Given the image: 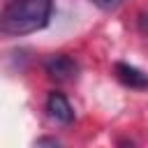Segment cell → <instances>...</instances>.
<instances>
[{
	"instance_id": "1",
	"label": "cell",
	"mask_w": 148,
	"mask_h": 148,
	"mask_svg": "<svg viewBox=\"0 0 148 148\" xmlns=\"http://www.w3.org/2000/svg\"><path fill=\"white\" fill-rule=\"evenodd\" d=\"M53 0H12L0 9V32L7 37L32 35L49 25Z\"/></svg>"
},
{
	"instance_id": "2",
	"label": "cell",
	"mask_w": 148,
	"mask_h": 148,
	"mask_svg": "<svg viewBox=\"0 0 148 148\" xmlns=\"http://www.w3.org/2000/svg\"><path fill=\"white\" fill-rule=\"evenodd\" d=\"M44 69H46V74H49L53 81H58V83L72 81V79L76 76V72H79L76 62H74L69 56H62V53L51 56V58L44 62Z\"/></svg>"
},
{
	"instance_id": "3",
	"label": "cell",
	"mask_w": 148,
	"mask_h": 148,
	"mask_svg": "<svg viewBox=\"0 0 148 148\" xmlns=\"http://www.w3.org/2000/svg\"><path fill=\"white\" fill-rule=\"evenodd\" d=\"M46 113H49V118L53 123H60V125H69L74 120V109H72L69 99L62 92H58V90L49 92V97H46Z\"/></svg>"
},
{
	"instance_id": "4",
	"label": "cell",
	"mask_w": 148,
	"mask_h": 148,
	"mask_svg": "<svg viewBox=\"0 0 148 148\" xmlns=\"http://www.w3.org/2000/svg\"><path fill=\"white\" fill-rule=\"evenodd\" d=\"M116 76L120 79V83L130 86V88H136V90H143L148 86V79L146 74L134 67V65H127V62H116Z\"/></svg>"
},
{
	"instance_id": "5",
	"label": "cell",
	"mask_w": 148,
	"mask_h": 148,
	"mask_svg": "<svg viewBox=\"0 0 148 148\" xmlns=\"http://www.w3.org/2000/svg\"><path fill=\"white\" fill-rule=\"evenodd\" d=\"M97 2H99L102 7H106V9H111V7H118L123 0H97Z\"/></svg>"
},
{
	"instance_id": "6",
	"label": "cell",
	"mask_w": 148,
	"mask_h": 148,
	"mask_svg": "<svg viewBox=\"0 0 148 148\" xmlns=\"http://www.w3.org/2000/svg\"><path fill=\"white\" fill-rule=\"evenodd\" d=\"M37 143H39V146H42V143H51V146H58V141H56V139H39Z\"/></svg>"
}]
</instances>
